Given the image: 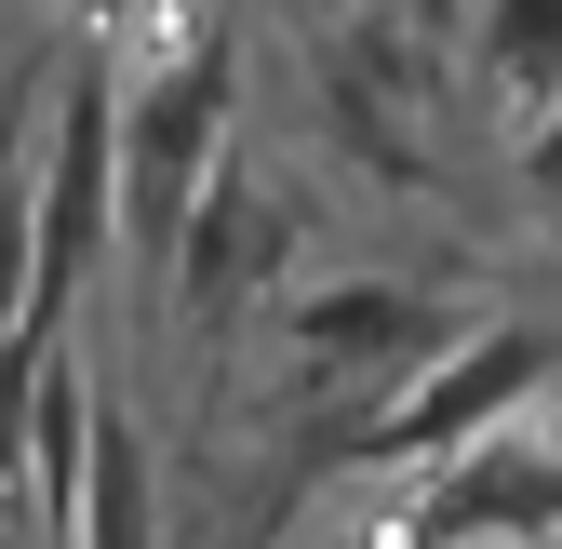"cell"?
<instances>
[{
    "instance_id": "7a4b0ae2",
    "label": "cell",
    "mask_w": 562,
    "mask_h": 549,
    "mask_svg": "<svg viewBox=\"0 0 562 549\" xmlns=\"http://www.w3.org/2000/svg\"><path fill=\"white\" fill-rule=\"evenodd\" d=\"M562 376V335L549 322H469L442 362H415L375 416H362V469H442V456H469V442H496L522 402Z\"/></svg>"
},
{
    "instance_id": "6da1fadb",
    "label": "cell",
    "mask_w": 562,
    "mask_h": 549,
    "mask_svg": "<svg viewBox=\"0 0 562 549\" xmlns=\"http://www.w3.org/2000/svg\"><path fill=\"white\" fill-rule=\"evenodd\" d=\"M228 108H241V41L201 14L188 54H161L148 81H121V134H108V161H121V215H108V255H134V295L161 309V268L201 215V188H215L228 161Z\"/></svg>"
},
{
    "instance_id": "5b68a950",
    "label": "cell",
    "mask_w": 562,
    "mask_h": 549,
    "mask_svg": "<svg viewBox=\"0 0 562 549\" xmlns=\"http://www.w3.org/2000/svg\"><path fill=\"white\" fill-rule=\"evenodd\" d=\"M268 268H281L268 201H255L241 161H215V188H201V215H188V242H175V268H161V309H175V322H215L241 282H268Z\"/></svg>"
},
{
    "instance_id": "277c9868",
    "label": "cell",
    "mask_w": 562,
    "mask_h": 549,
    "mask_svg": "<svg viewBox=\"0 0 562 549\" xmlns=\"http://www.w3.org/2000/svg\"><path fill=\"white\" fill-rule=\"evenodd\" d=\"M456 295H429V282H322V295H295L281 309V349H295L322 389L335 376H415V362H442L456 349Z\"/></svg>"
},
{
    "instance_id": "3957f363",
    "label": "cell",
    "mask_w": 562,
    "mask_h": 549,
    "mask_svg": "<svg viewBox=\"0 0 562 549\" xmlns=\"http://www.w3.org/2000/svg\"><path fill=\"white\" fill-rule=\"evenodd\" d=\"M402 536L415 549H536V536H562V456L536 429L469 442V456L429 469V496L402 509Z\"/></svg>"
},
{
    "instance_id": "ba28073f",
    "label": "cell",
    "mask_w": 562,
    "mask_h": 549,
    "mask_svg": "<svg viewBox=\"0 0 562 549\" xmlns=\"http://www.w3.org/2000/svg\"><path fill=\"white\" fill-rule=\"evenodd\" d=\"M522 201H536V228L562 242V108H549V121L522 134Z\"/></svg>"
},
{
    "instance_id": "8992f818",
    "label": "cell",
    "mask_w": 562,
    "mask_h": 549,
    "mask_svg": "<svg viewBox=\"0 0 562 549\" xmlns=\"http://www.w3.org/2000/svg\"><path fill=\"white\" fill-rule=\"evenodd\" d=\"M67 549H161V456H148V429H134L108 389H94V456H81V523H67Z\"/></svg>"
},
{
    "instance_id": "52a82bcc",
    "label": "cell",
    "mask_w": 562,
    "mask_h": 549,
    "mask_svg": "<svg viewBox=\"0 0 562 549\" xmlns=\"http://www.w3.org/2000/svg\"><path fill=\"white\" fill-rule=\"evenodd\" d=\"M482 94H496L509 148L562 108V0H482Z\"/></svg>"
}]
</instances>
